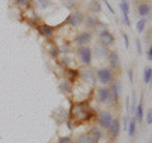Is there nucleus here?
<instances>
[{"label":"nucleus","mask_w":152,"mask_h":143,"mask_svg":"<svg viewBox=\"0 0 152 143\" xmlns=\"http://www.w3.org/2000/svg\"><path fill=\"white\" fill-rule=\"evenodd\" d=\"M132 72H133L132 70H129V71H128V75H129V81H132Z\"/></svg>","instance_id":"33"},{"label":"nucleus","mask_w":152,"mask_h":143,"mask_svg":"<svg viewBox=\"0 0 152 143\" xmlns=\"http://www.w3.org/2000/svg\"><path fill=\"white\" fill-rule=\"evenodd\" d=\"M113 120H114V118L112 115V113L108 110H103L98 115V125L103 128V129H108Z\"/></svg>","instance_id":"1"},{"label":"nucleus","mask_w":152,"mask_h":143,"mask_svg":"<svg viewBox=\"0 0 152 143\" xmlns=\"http://www.w3.org/2000/svg\"><path fill=\"white\" fill-rule=\"evenodd\" d=\"M39 32H41L45 37H51L52 33H53V28L50 27L48 24H43V26L39 27Z\"/></svg>","instance_id":"20"},{"label":"nucleus","mask_w":152,"mask_h":143,"mask_svg":"<svg viewBox=\"0 0 152 143\" xmlns=\"http://www.w3.org/2000/svg\"><path fill=\"white\" fill-rule=\"evenodd\" d=\"M108 61H109L110 67H113V69H119L121 67V58H119V55H118L117 51L109 52L108 53Z\"/></svg>","instance_id":"9"},{"label":"nucleus","mask_w":152,"mask_h":143,"mask_svg":"<svg viewBox=\"0 0 152 143\" xmlns=\"http://www.w3.org/2000/svg\"><path fill=\"white\" fill-rule=\"evenodd\" d=\"M77 55L80 57V61L84 63V65H91V61H93V51L89 48L88 46H83L77 50Z\"/></svg>","instance_id":"2"},{"label":"nucleus","mask_w":152,"mask_h":143,"mask_svg":"<svg viewBox=\"0 0 152 143\" xmlns=\"http://www.w3.org/2000/svg\"><path fill=\"white\" fill-rule=\"evenodd\" d=\"M110 95H112V100H114V101H119V99L122 96V82L121 81H114V82L110 86Z\"/></svg>","instance_id":"7"},{"label":"nucleus","mask_w":152,"mask_h":143,"mask_svg":"<svg viewBox=\"0 0 152 143\" xmlns=\"http://www.w3.org/2000/svg\"><path fill=\"white\" fill-rule=\"evenodd\" d=\"M147 24V19L146 18H141L138 22H137V24H136V29L138 33H142L145 31V27Z\"/></svg>","instance_id":"23"},{"label":"nucleus","mask_w":152,"mask_h":143,"mask_svg":"<svg viewBox=\"0 0 152 143\" xmlns=\"http://www.w3.org/2000/svg\"><path fill=\"white\" fill-rule=\"evenodd\" d=\"M89 9L91 13H100L102 12V5L98 0H91L90 1V5H89Z\"/></svg>","instance_id":"19"},{"label":"nucleus","mask_w":152,"mask_h":143,"mask_svg":"<svg viewBox=\"0 0 152 143\" xmlns=\"http://www.w3.org/2000/svg\"><path fill=\"white\" fill-rule=\"evenodd\" d=\"M121 10H122V14H123V20H124V24L127 27H131V20H129V4H128L127 0H122L121 4Z\"/></svg>","instance_id":"8"},{"label":"nucleus","mask_w":152,"mask_h":143,"mask_svg":"<svg viewBox=\"0 0 152 143\" xmlns=\"http://www.w3.org/2000/svg\"><path fill=\"white\" fill-rule=\"evenodd\" d=\"M96 76L99 81L103 84V85H108L109 82H112L113 80V72L110 69H107V67H103L100 70H98L96 72Z\"/></svg>","instance_id":"3"},{"label":"nucleus","mask_w":152,"mask_h":143,"mask_svg":"<svg viewBox=\"0 0 152 143\" xmlns=\"http://www.w3.org/2000/svg\"><path fill=\"white\" fill-rule=\"evenodd\" d=\"M108 143H118V142H117V141H114V139H112L110 142H108Z\"/></svg>","instance_id":"34"},{"label":"nucleus","mask_w":152,"mask_h":143,"mask_svg":"<svg viewBox=\"0 0 152 143\" xmlns=\"http://www.w3.org/2000/svg\"><path fill=\"white\" fill-rule=\"evenodd\" d=\"M136 124H137V122H136L134 118H132L131 120L128 122V134H129V137L134 136V133H136Z\"/></svg>","instance_id":"22"},{"label":"nucleus","mask_w":152,"mask_h":143,"mask_svg":"<svg viewBox=\"0 0 152 143\" xmlns=\"http://www.w3.org/2000/svg\"><path fill=\"white\" fill-rule=\"evenodd\" d=\"M91 33L90 32H81L80 34L76 37V39H75V42H76V45H79L80 47H83V46H86L90 41H91Z\"/></svg>","instance_id":"10"},{"label":"nucleus","mask_w":152,"mask_h":143,"mask_svg":"<svg viewBox=\"0 0 152 143\" xmlns=\"http://www.w3.org/2000/svg\"><path fill=\"white\" fill-rule=\"evenodd\" d=\"M136 48H137V53L141 55L142 53V45H141V41L137 38L136 39Z\"/></svg>","instance_id":"29"},{"label":"nucleus","mask_w":152,"mask_h":143,"mask_svg":"<svg viewBox=\"0 0 152 143\" xmlns=\"http://www.w3.org/2000/svg\"><path fill=\"white\" fill-rule=\"evenodd\" d=\"M96 99H98V101L102 103V104H108V103H110V100H112L110 90H109L108 88H105V86L98 89Z\"/></svg>","instance_id":"5"},{"label":"nucleus","mask_w":152,"mask_h":143,"mask_svg":"<svg viewBox=\"0 0 152 143\" xmlns=\"http://www.w3.org/2000/svg\"><path fill=\"white\" fill-rule=\"evenodd\" d=\"M146 123L147 124H152V108L148 109L146 113Z\"/></svg>","instance_id":"26"},{"label":"nucleus","mask_w":152,"mask_h":143,"mask_svg":"<svg viewBox=\"0 0 152 143\" xmlns=\"http://www.w3.org/2000/svg\"><path fill=\"white\" fill-rule=\"evenodd\" d=\"M57 143H75L70 137H60Z\"/></svg>","instance_id":"27"},{"label":"nucleus","mask_w":152,"mask_h":143,"mask_svg":"<svg viewBox=\"0 0 152 143\" xmlns=\"http://www.w3.org/2000/svg\"><path fill=\"white\" fill-rule=\"evenodd\" d=\"M36 3H37V5L41 9L48 8V7H50V4H51L50 0H36Z\"/></svg>","instance_id":"25"},{"label":"nucleus","mask_w":152,"mask_h":143,"mask_svg":"<svg viewBox=\"0 0 152 143\" xmlns=\"http://www.w3.org/2000/svg\"><path fill=\"white\" fill-rule=\"evenodd\" d=\"M99 26H102V23H100V20H99L98 17L89 15L86 18V27H89V28H98Z\"/></svg>","instance_id":"14"},{"label":"nucleus","mask_w":152,"mask_h":143,"mask_svg":"<svg viewBox=\"0 0 152 143\" xmlns=\"http://www.w3.org/2000/svg\"><path fill=\"white\" fill-rule=\"evenodd\" d=\"M147 58H148L150 61H152V45H151V47H150L148 52H147Z\"/></svg>","instance_id":"32"},{"label":"nucleus","mask_w":152,"mask_h":143,"mask_svg":"<svg viewBox=\"0 0 152 143\" xmlns=\"http://www.w3.org/2000/svg\"><path fill=\"white\" fill-rule=\"evenodd\" d=\"M108 47L107 46H104L102 43H98V45H95L94 47V55L96 58H105V57L108 56Z\"/></svg>","instance_id":"12"},{"label":"nucleus","mask_w":152,"mask_h":143,"mask_svg":"<svg viewBox=\"0 0 152 143\" xmlns=\"http://www.w3.org/2000/svg\"><path fill=\"white\" fill-rule=\"evenodd\" d=\"M152 80V67H145L143 70V82L145 84H150Z\"/></svg>","instance_id":"21"},{"label":"nucleus","mask_w":152,"mask_h":143,"mask_svg":"<svg viewBox=\"0 0 152 143\" xmlns=\"http://www.w3.org/2000/svg\"><path fill=\"white\" fill-rule=\"evenodd\" d=\"M75 143H95V142L93 141V138L90 137L88 133H81V134H79L76 137Z\"/></svg>","instance_id":"17"},{"label":"nucleus","mask_w":152,"mask_h":143,"mask_svg":"<svg viewBox=\"0 0 152 143\" xmlns=\"http://www.w3.org/2000/svg\"><path fill=\"white\" fill-rule=\"evenodd\" d=\"M62 3L66 8H72L75 5V0H62Z\"/></svg>","instance_id":"28"},{"label":"nucleus","mask_w":152,"mask_h":143,"mask_svg":"<svg viewBox=\"0 0 152 143\" xmlns=\"http://www.w3.org/2000/svg\"><path fill=\"white\" fill-rule=\"evenodd\" d=\"M123 38H124V46H126V48L128 50L129 48V38H128L127 34H123Z\"/></svg>","instance_id":"31"},{"label":"nucleus","mask_w":152,"mask_h":143,"mask_svg":"<svg viewBox=\"0 0 152 143\" xmlns=\"http://www.w3.org/2000/svg\"><path fill=\"white\" fill-rule=\"evenodd\" d=\"M108 131H109V134H110V137L113 139L118 138V136H119V133H121V122L118 120V119H114L112 122L110 127L108 128Z\"/></svg>","instance_id":"11"},{"label":"nucleus","mask_w":152,"mask_h":143,"mask_svg":"<svg viewBox=\"0 0 152 143\" xmlns=\"http://www.w3.org/2000/svg\"><path fill=\"white\" fill-rule=\"evenodd\" d=\"M67 23L71 27H79L84 23V14L81 12L76 10L74 13L70 14V17L67 18Z\"/></svg>","instance_id":"4"},{"label":"nucleus","mask_w":152,"mask_h":143,"mask_svg":"<svg viewBox=\"0 0 152 143\" xmlns=\"http://www.w3.org/2000/svg\"><path fill=\"white\" fill-rule=\"evenodd\" d=\"M103 1H104V4H105V7L109 9V12H110L112 14H114V13H115V12H114V9L112 8V5H110V3H109L108 1V0H103Z\"/></svg>","instance_id":"30"},{"label":"nucleus","mask_w":152,"mask_h":143,"mask_svg":"<svg viewBox=\"0 0 152 143\" xmlns=\"http://www.w3.org/2000/svg\"><path fill=\"white\" fill-rule=\"evenodd\" d=\"M150 12H151V8H150L148 4L145 3V4H141V5L138 7V14L142 18H146L150 14Z\"/></svg>","instance_id":"18"},{"label":"nucleus","mask_w":152,"mask_h":143,"mask_svg":"<svg viewBox=\"0 0 152 143\" xmlns=\"http://www.w3.org/2000/svg\"><path fill=\"white\" fill-rule=\"evenodd\" d=\"M143 114H145V112H143V101H142V98H141V100H140V104L137 105V109H136V122H138V123H141L142 120H143Z\"/></svg>","instance_id":"15"},{"label":"nucleus","mask_w":152,"mask_h":143,"mask_svg":"<svg viewBox=\"0 0 152 143\" xmlns=\"http://www.w3.org/2000/svg\"><path fill=\"white\" fill-rule=\"evenodd\" d=\"M88 134L93 138V141H94L95 143H98V142L103 138V136H104L103 132H102V129H100L99 127H96V125H94V127L90 128V131H89Z\"/></svg>","instance_id":"13"},{"label":"nucleus","mask_w":152,"mask_h":143,"mask_svg":"<svg viewBox=\"0 0 152 143\" xmlns=\"http://www.w3.org/2000/svg\"><path fill=\"white\" fill-rule=\"evenodd\" d=\"M31 1H32V0H15L17 5L20 7L22 9H27L28 7L31 5Z\"/></svg>","instance_id":"24"},{"label":"nucleus","mask_w":152,"mask_h":143,"mask_svg":"<svg viewBox=\"0 0 152 143\" xmlns=\"http://www.w3.org/2000/svg\"><path fill=\"white\" fill-rule=\"evenodd\" d=\"M99 39H100V43L102 45L109 47V46L114 45V41H115V38H114V36L109 31L103 29L100 33H99Z\"/></svg>","instance_id":"6"},{"label":"nucleus","mask_w":152,"mask_h":143,"mask_svg":"<svg viewBox=\"0 0 152 143\" xmlns=\"http://www.w3.org/2000/svg\"><path fill=\"white\" fill-rule=\"evenodd\" d=\"M81 76H83V79L86 81V82H91V84L95 82V74L91 70H83L81 71Z\"/></svg>","instance_id":"16"}]
</instances>
